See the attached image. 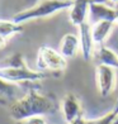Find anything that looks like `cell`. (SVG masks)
Returning a JSON list of instances; mask_svg holds the SVG:
<instances>
[{"mask_svg":"<svg viewBox=\"0 0 118 124\" xmlns=\"http://www.w3.org/2000/svg\"><path fill=\"white\" fill-rule=\"evenodd\" d=\"M0 77L12 84H24V82H38L48 77V74L38 70H32L25 66H3L0 67Z\"/></svg>","mask_w":118,"mask_h":124,"instance_id":"obj_4","label":"cell"},{"mask_svg":"<svg viewBox=\"0 0 118 124\" xmlns=\"http://www.w3.org/2000/svg\"><path fill=\"white\" fill-rule=\"evenodd\" d=\"M79 51H80V39H79V36L74 34V33H66L60 41L59 52L66 60H70V58L76 57Z\"/></svg>","mask_w":118,"mask_h":124,"instance_id":"obj_10","label":"cell"},{"mask_svg":"<svg viewBox=\"0 0 118 124\" xmlns=\"http://www.w3.org/2000/svg\"><path fill=\"white\" fill-rule=\"evenodd\" d=\"M118 16V8L108 5L105 0H93L89 8V18L88 22L90 24H95L102 20L114 22Z\"/></svg>","mask_w":118,"mask_h":124,"instance_id":"obj_6","label":"cell"},{"mask_svg":"<svg viewBox=\"0 0 118 124\" xmlns=\"http://www.w3.org/2000/svg\"><path fill=\"white\" fill-rule=\"evenodd\" d=\"M18 86L15 84L8 82L0 77V103L7 104L10 101H14L15 95L18 93Z\"/></svg>","mask_w":118,"mask_h":124,"instance_id":"obj_13","label":"cell"},{"mask_svg":"<svg viewBox=\"0 0 118 124\" xmlns=\"http://www.w3.org/2000/svg\"><path fill=\"white\" fill-rule=\"evenodd\" d=\"M83 118H84V115H83V116H80V118H79V119L74 120L72 123H70V124H80V122H81V119H83Z\"/></svg>","mask_w":118,"mask_h":124,"instance_id":"obj_19","label":"cell"},{"mask_svg":"<svg viewBox=\"0 0 118 124\" xmlns=\"http://www.w3.org/2000/svg\"><path fill=\"white\" fill-rule=\"evenodd\" d=\"M110 38H113V42H112V43H110V42H107V46H109V47L118 54V34L114 36V33H112Z\"/></svg>","mask_w":118,"mask_h":124,"instance_id":"obj_17","label":"cell"},{"mask_svg":"<svg viewBox=\"0 0 118 124\" xmlns=\"http://www.w3.org/2000/svg\"><path fill=\"white\" fill-rule=\"evenodd\" d=\"M95 80H97L99 95L102 98H108L116 90L117 70L113 67L98 63L95 67Z\"/></svg>","mask_w":118,"mask_h":124,"instance_id":"obj_5","label":"cell"},{"mask_svg":"<svg viewBox=\"0 0 118 124\" xmlns=\"http://www.w3.org/2000/svg\"><path fill=\"white\" fill-rule=\"evenodd\" d=\"M80 124H86V120H85V118H83V119H81Z\"/></svg>","mask_w":118,"mask_h":124,"instance_id":"obj_20","label":"cell"},{"mask_svg":"<svg viewBox=\"0 0 118 124\" xmlns=\"http://www.w3.org/2000/svg\"><path fill=\"white\" fill-rule=\"evenodd\" d=\"M110 3H113V4H118V0H109Z\"/></svg>","mask_w":118,"mask_h":124,"instance_id":"obj_22","label":"cell"},{"mask_svg":"<svg viewBox=\"0 0 118 124\" xmlns=\"http://www.w3.org/2000/svg\"><path fill=\"white\" fill-rule=\"evenodd\" d=\"M116 24L118 25V16H117V20H116Z\"/></svg>","mask_w":118,"mask_h":124,"instance_id":"obj_23","label":"cell"},{"mask_svg":"<svg viewBox=\"0 0 118 124\" xmlns=\"http://www.w3.org/2000/svg\"><path fill=\"white\" fill-rule=\"evenodd\" d=\"M92 1L93 0H72V5L69 9V18L71 24L79 27L88 22L89 8H90Z\"/></svg>","mask_w":118,"mask_h":124,"instance_id":"obj_9","label":"cell"},{"mask_svg":"<svg viewBox=\"0 0 118 124\" xmlns=\"http://www.w3.org/2000/svg\"><path fill=\"white\" fill-rule=\"evenodd\" d=\"M17 124H47V120L43 115H37V116H31L27 119L17 122Z\"/></svg>","mask_w":118,"mask_h":124,"instance_id":"obj_16","label":"cell"},{"mask_svg":"<svg viewBox=\"0 0 118 124\" xmlns=\"http://www.w3.org/2000/svg\"><path fill=\"white\" fill-rule=\"evenodd\" d=\"M61 111H62L64 119L67 124L72 123L74 120L79 119L84 115V111L81 108V103L74 93H67L61 100Z\"/></svg>","mask_w":118,"mask_h":124,"instance_id":"obj_7","label":"cell"},{"mask_svg":"<svg viewBox=\"0 0 118 124\" xmlns=\"http://www.w3.org/2000/svg\"><path fill=\"white\" fill-rule=\"evenodd\" d=\"M118 115V99H117V103L114 105V108L112 109L110 111H108L105 115L98 118L97 120H86V124H112L114 122V119Z\"/></svg>","mask_w":118,"mask_h":124,"instance_id":"obj_15","label":"cell"},{"mask_svg":"<svg viewBox=\"0 0 118 124\" xmlns=\"http://www.w3.org/2000/svg\"><path fill=\"white\" fill-rule=\"evenodd\" d=\"M77 28H79V39H80V52L83 54V58L89 62L94 58V52H95V43L92 34V24L89 22H85Z\"/></svg>","mask_w":118,"mask_h":124,"instance_id":"obj_8","label":"cell"},{"mask_svg":"<svg viewBox=\"0 0 118 124\" xmlns=\"http://www.w3.org/2000/svg\"><path fill=\"white\" fill-rule=\"evenodd\" d=\"M57 110L59 105L55 96L42 94L37 89H31L25 95L9 105V114L15 122L37 115H51Z\"/></svg>","mask_w":118,"mask_h":124,"instance_id":"obj_1","label":"cell"},{"mask_svg":"<svg viewBox=\"0 0 118 124\" xmlns=\"http://www.w3.org/2000/svg\"><path fill=\"white\" fill-rule=\"evenodd\" d=\"M114 22L109 20H102L95 24H92V34L95 46H100V44H105L107 41L112 36L114 31Z\"/></svg>","mask_w":118,"mask_h":124,"instance_id":"obj_11","label":"cell"},{"mask_svg":"<svg viewBox=\"0 0 118 124\" xmlns=\"http://www.w3.org/2000/svg\"><path fill=\"white\" fill-rule=\"evenodd\" d=\"M72 5V0H41L37 4L32 5L22 12H18L13 15V20L15 23L23 24L25 22L34 20V19H43L52 16L56 13L65 9H70Z\"/></svg>","mask_w":118,"mask_h":124,"instance_id":"obj_2","label":"cell"},{"mask_svg":"<svg viewBox=\"0 0 118 124\" xmlns=\"http://www.w3.org/2000/svg\"><path fill=\"white\" fill-rule=\"evenodd\" d=\"M112 124H118V115H117V118H116V119H114V122L112 123Z\"/></svg>","mask_w":118,"mask_h":124,"instance_id":"obj_21","label":"cell"},{"mask_svg":"<svg viewBox=\"0 0 118 124\" xmlns=\"http://www.w3.org/2000/svg\"><path fill=\"white\" fill-rule=\"evenodd\" d=\"M7 42H8V39L0 34V49H4L5 47H7Z\"/></svg>","mask_w":118,"mask_h":124,"instance_id":"obj_18","label":"cell"},{"mask_svg":"<svg viewBox=\"0 0 118 124\" xmlns=\"http://www.w3.org/2000/svg\"><path fill=\"white\" fill-rule=\"evenodd\" d=\"M94 58L100 65H105V66H109V67H113V69L118 70V54L107 44L95 46Z\"/></svg>","mask_w":118,"mask_h":124,"instance_id":"obj_12","label":"cell"},{"mask_svg":"<svg viewBox=\"0 0 118 124\" xmlns=\"http://www.w3.org/2000/svg\"><path fill=\"white\" fill-rule=\"evenodd\" d=\"M36 66L37 70L42 72L50 71L53 74H61L67 67V60L52 47L42 46L38 49Z\"/></svg>","mask_w":118,"mask_h":124,"instance_id":"obj_3","label":"cell"},{"mask_svg":"<svg viewBox=\"0 0 118 124\" xmlns=\"http://www.w3.org/2000/svg\"><path fill=\"white\" fill-rule=\"evenodd\" d=\"M23 32V24L15 23V22L8 20V19H0V34L9 39L10 37H13L15 34Z\"/></svg>","mask_w":118,"mask_h":124,"instance_id":"obj_14","label":"cell"}]
</instances>
